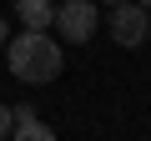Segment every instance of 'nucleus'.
Listing matches in <instances>:
<instances>
[{"instance_id":"f257e3e1","label":"nucleus","mask_w":151,"mask_h":141,"mask_svg":"<svg viewBox=\"0 0 151 141\" xmlns=\"http://www.w3.org/2000/svg\"><path fill=\"white\" fill-rule=\"evenodd\" d=\"M10 45V70H15V81H30V86H45L60 76V45L50 40V30H20Z\"/></svg>"},{"instance_id":"f03ea898","label":"nucleus","mask_w":151,"mask_h":141,"mask_svg":"<svg viewBox=\"0 0 151 141\" xmlns=\"http://www.w3.org/2000/svg\"><path fill=\"white\" fill-rule=\"evenodd\" d=\"M96 5H91V0H65V5L55 10V30H60V40H70V45H86L91 35H96Z\"/></svg>"},{"instance_id":"7ed1b4c3","label":"nucleus","mask_w":151,"mask_h":141,"mask_svg":"<svg viewBox=\"0 0 151 141\" xmlns=\"http://www.w3.org/2000/svg\"><path fill=\"white\" fill-rule=\"evenodd\" d=\"M146 35H151V15H146V5H136V0L111 5V40H116V45H141Z\"/></svg>"},{"instance_id":"20e7f679","label":"nucleus","mask_w":151,"mask_h":141,"mask_svg":"<svg viewBox=\"0 0 151 141\" xmlns=\"http://www.w3.org/2000/svg\"><path fill=\"white\" fill-rule=\"evenodd\" d=\"M15 10H20V25H25V30H50L55 0H15Z\"/></svg>"},{"instance_id":"39448f33","label":"nucleus","mask_w":151,"mask_h":141,"mask_svg":"<svg viewBox=\"0 0 151 141\" xmlns=\"http://www.w3.org/2000/svg\"><path fill=\"white\" fill-rule=\"evenodd\" d=\"M10 141H55V131H50L45 121H35V116H20L15 131H10Z\"/></svg>"},{"instance_id":"423d86ee","label":"nucleus","mask_w":151,"mask_h":141,"mask_svg":"<svg viewBox=\"0 0 151 141\" xmlns=\"http://www.w3.org/2000/svg\"><path fill=\"white\" fill-rule=\"evenodd\" d=\"M10 131H15V111H10V106H0V141H5Z\"/></svg>"},{"instance_id":"0eeeda50","label":"nucleus","mask_w":151,"mask_h":141,"mask_svg":"<svg viewBox=\"0 0 151 141\" xmlns=\"http://www.w3.org/2000/svg\"><path fill=\"white\" fill-rule=\"evenodd\" d=\"M10 40V25H5V15H0V45H5Z\"/></svg>"},{"instance_id":"6e6552de","label":"nucleus","mask_w":151,"mask_h":141,"mask_svg":"<svg viewBox=\"0 0 151 141\" xmlns=\"http://www.w3.org/2000/svg\"><path fill=\"white\" fill-rule=\"evenodd\" d=\"M101 5H121V0H101Z\"/></svg>"},{"instance_id":"1a4fd4ad","label":"nucleus","mask_w":151,"mask_h":141,"mask_svg":"<svg viewBox=\"0 0 151 141\" xmlns=\"http://www.w3.org/2000/svg\"><path fill=\"white\" fill-rule=\"evenodd\" d=\"M136 5H146V10H151V0H136Z\"/></svg>"}]
</instances>
